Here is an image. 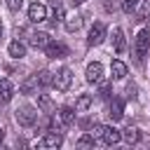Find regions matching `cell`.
Instances as JSON below:
<instances>
[{"instance_id": "obj_1", "label": "cell", "mask_w": 150, "mask_h": 150, "mask_svg": "<svg viewBox=\"0 0 150 150\" xmlns=\"http://www.w3.org/2000/svg\"><path fill=\"white\" fill-rule=\"evenodd\" d=\"M148 49H150V30L143 28V30H138V35L134 40V59H136V63H143Z\"/></svg>"}, {"instance_id": "obj_2", "label": "cell", "mask_w": 150, "mask_h": 150, "mask_svg": "<svg viewBox=\"0 0 150 150\" xmlns=\"http://www.w3.org/2000/svg\"><path fill=\"white\" fill-rule=\"evenodd\" d=\"M14 120H16L19 127H33V124L38 122V110H35L33 105H21V108H16V112H14Z\"/></svg>"}, {"instance_id": "obj_3", "label": "cell", "mask_w": 150, "mask_h": 150, "mask_svg": "<svg viewBox=\"0 0 150 150\" xmlns=\"http://www.w3.org/2000/svg\"><path fill=\"white\" fill-rule=\"evenodd\" d=\"M75 112H77V110H73V108L63 105V108L56 112V117L52 120V129H63V127H70V124L75 122Z\"/></svg>"}, {"instance_id": "obj_4", "label": "cell", "mask_w": 150, "mask_h": 150, "mask_svg": "<svg viewBox=\"0 0 150 150\" xmlns=\"http://www.w3.org/2000/svg\"><path fill=\"white\" fill-rule=\"evenodd\" d=\"M70 84H73V73H70V68H61L59 73H54L52 87H54L56 91H68Z\"/></svg>"}, {"instance_id": "obj_5", "label": "cell", "mask_w": 150, "mask_h": 150, "mask_svg": "<svg viewBox=\"0 0 150 150\" xmlns=\"http://www.w3.org/2000/svg\"><path fill=\"white\" fill-rule=\"evenodd\" d=\"M105 40V26L101 23V21H96L91 28H89V35H87V45L89 47H96V45H101Z\"/></svg>"}, {"instance_id": "obj_6", "label": "cell", "mask_w": 150, "mask_h": 150, "mask_svg": "<svg viewBox=\"0 0 150 150\" xmlns=\"http://www.w3.org/2000/svg\"><path fill=\"white\" fill-rule=\"evenodd\" d=\"M84 77H87V82H89V84H98V82L103 80V66H101L98 61L89 63V66H87V70H84Z\"/></svg>"}, {"instance_id": "obj_7", "label": "cell", "mask_w": 150, "mask_h": 150, "mask_svg": "<svg viewBox=\"0 0 150 150\" xmlns=\"http://www.w3.org/2000/svg\"><path fill=\"white\" fill-rule=\"evenodd\" d=\"M28 42H30L35 49H45V47L52 42V38H49L47 33H42V30H30V33H28Z\"/></svg>"}, {"instance_id": "obj_8", "label": "cell", "mask_w": 150, "mask_h": 150, "mask_svg": "<svg viewBox=\"0 0 150 150\" xmlns=\"http://www.w3.org/2000/svg\"><path fill=\"white\" fill-rule=\"evenodd\" d=\"M45 19H47V7L40 5V2H33V5L28 7V21L40 23V21H45Z\"/></svg>"}, {"instance_id": "obj_9", "label": "cell", "mask_w": 150, "mask_h": 150, "mask_svg": "<svg viewBox=\"0 0 150 150\" xmlns=\"http://www.w3.org/2000/svg\"><path fill=\"white\" fill-rule=\"evenodd\" d=\"M108 115L112 122H120L124 117V101L122 98H110V105H108Z\"/></svg>"}, {"instance_id": "obj_10", "label": "cell", "mask_w": 150, "mask_h": 150, "mask_svg": "<svg viewBox=\"0 0 150 150\" xmlns=\"http://www.w3.org/2000/svg\"><path fill=\"white\" fill-rule=\"evenodd\" d=\"M45 54L49 56V59H63L66 54H68V47L66 45H61V42H49L47 47H45Z\"/></svg>"}, {"instance_id": "obj_11", "label": "cell", "mask_w": 150, "mask_h": 150, "mask_svg": "<svg viewBox=\"0 0 150 150\" xmlns=\"http://www.w3.org/2000/svg\"><path fill=\"white\" fill-rule=\"evenodd\" d=\"M42 148H59L61 143H63V136L56 131V129H52V131H47L45 136H42Z\"/></svg>"}, {"instance_id": "obj_12", "label": "cell", "mask_w": 150, "mask_h": 150, "mask_svg": "<svg viewBox=\"0 0 150 150\" xmlns=\"http://www.w3.org/2000/svg\"><path fill=\"white\" fill-rule=\"evenodd\" d=\"M101 141H103L105 145H115V143H120V141H122V131H117L115 127H105V131H103Z\"/></svg>"}, {"instance_id": "obj_13", "label": "cell", "mask_w": 150, "mask_h": 150, "mask_svg": "<svg viewBox=\"0 0 150 150\" xmlns=\"http://www.w3.org/2000/svg\"><path fill=\"white\" fill-rule=\"evenodd\" d=\"M12 96H14V84H12L7 77L0 80V103H9Z\"/></svg>"}, {"instance_id": "obj_14", "label": "cell", "mask_w": 150, "mask_h": 150, "mask_svg": "<svg viewBox=\"0 0 150 150\" xmlns=\"http://www.w3.org/2000/svg\"><path fill=\"white\" fill-rule=\"evenodd\" d=\"M112 47L117 54H122L127 49V40H124V30L122 28H112Z\"/></svg>"}, {"instance_id": "obj_15", "label": "cell", "mask_w": 150, "mask_h": 150, "mask_svg": "<svg viewBox=\"0 0 150 150\" xmlns=\"http://www.w3.org/2000/svg\"><path fill=\"white\" fill-rule=\"evenodd\" d=\"M110 75H112V80H124L127 77V63L124 61H112L110 63Z\"/></svg>"}, {"instance_id": "obj_16", "label": "cell", "mask_w": 150, "mask_h": 150, "mask_svg": "<svg viewBox=\"0 0 150 150\" xmlns=\"http://www.w3.org/2000/svg\"><path fill=\"white\" fill-rule=\"evenodd\" d=\"M49 5H52V9H54V14H52V26H56V21L66 19V9H63V2H61V0H49Z\"/></svg>"}, {"instance_id": "obj_17", "label": "cell", "mask_w": 150, "mask_h": 150, "mask_svg": "<svg viewBox=\"0 0 150 150\" xmlns=\"http://www.w3.org/2000/svg\"><path fill=\"white\" fill-rule=\"evenodd\" d=\"M63 21H66V30H68V33H75V30L82 26V16H80V14H66Z\"/></svg>"}, {"instance_id": "obj_18", "label": "cell", "mask_w": 150, "mask_h": 150, "mask_svg": "<svg viewBox=\"0 0 150 150\" xmlns=\"http://www.w3.org/2000/svg\"><path fill=\"white\" fill-rule=\"evenodd\" d=\"M9 56H12V59L26 56V45H23L21 40H12V42H9Z\"/></svg>"}, {"instance_id": "obj_19", "label": "cell", "mask_w": 150, "mask_h": 150, "mask_svg": "<svg viewBox=\"0 0 150 150\" xmlns=\"http://www.w3.org/2000/svg\"><path fill=\"white\" fill-rule=\"evenodd\" d=\"M35 80H38V87L45 89V87H49V84L54 82V73H49V70H38V73H35Z\"/></svg>"}, {"instance_id": "obj_20", "label": "cell", "mask_w": 150, "mask_h": 150, "mask_svg": "<svg viewBox=\"0 0 150 150\" xmlns=\"http://www.w3.org/2000/svg\"><path fill=\"white\" fill-rule=\"evenodd\" d=\"M40 87H38V80H35V75H30V77H26L23 82H21V94H26V96H30V94H35Z\"/></svg>"}, {"instance_id": "obj_21", "label": "cell", "mask_w": 150, "mask_h": 150, "mask_svg": "<svg viewBox=\"0 0 150 150\" xmlns=\"http://www.w3.org/2000/svg\"><path fill=\"white\" fill-rule=\"evenodd\" d=\"M38 108H40L42 112L52 115V112H54V101H52V96H47V94H40V96H38Z\"/></svg>"}, {"instance_id": "obj_22", "label": "cell", "mask_w": 150, "mask_h": 150, "mask_svg": "<svg viewBox=\"0 0 150 150\" xmlns=\"http://www.w3.org/2000/svg\"><path fill=\"white\" fill-rule=\"evenodd\" d=\"M122 138H124L129 145H134V143H138V141H141V131H138L136 127H127V129L122 131Z\"/></svg>"}, {"instance_id": "obj_23", "label": "cell", "mask_w": 150, "mask_h": 150, "mask_svg": "<svg viewBox=\"0 0 150 150\" xmlns=\"http://www.w3.org/2000/svg\"><path fill=\"white\" fill-rule=\"evenodd\" d=\"M89 105H91V96L89 94H80L77 101H75V110L77 112H84V110H89Z\"/></svg>"}, {"instance_id": "obj_24", "label": "cell", "mask_w": 150, "mask_h": 150, "mask_svg": "<svg viewBox=\"0 0 150 150\" xmlns=\"http://www.w3.org/2000/svg\"><path fill=\"white\" fill-rule=\"evenodd\" d=\"M103 131H105V124H91V127H89V134H91L94 138H98V141H101Z\"/></svg>"}, {"instance_id": "obj_25", "label": "cell", "mask_w": 150, "mask_h": 150, "mask_svg": "<svg viewBox=\"0 0 150 150\" xmlns=\"http://www.w3.org/2000/svg\"><path fill=\"white\" fill-rule=\"evenodd\" d=\"M98 96H101V98H110V96H112V84H110V82L101 84V91H98Z\"/></svg>"}, {"instance_id": "obj_26", "label": "cell", "mask_w": 150, "mask_h": 150, "mask_svg": "<svg viewBox=\"0 0 150 150\" xmlns=\"http://www.w3.org/2000/svg\"><path fill=\"white\" fill-rule=\"evenodd\" d=\"M94 143H96V138H94L91 134H87V136H82V138L77 141V145H80V148H89V145H94Z\"/></svg>"}, {"instance_id": "obj_27", "label": "cell", "mask_w": 150, "mask_h": 150, "mask_svg": "<svg viewBox=\"0 0 150 150\" xmlns=\"http://www.w3.org/2000/svg\"><path fill=\"white\" fill-rule=\"evenodd\" d=\"M138 2H141V0H124V2H122V9L131 14V12H136V7H138Z\"/></svg>"}, {"instance_id": "obj_28", "label": "cell", "mask_w": 150, "mask_h": 150, "mask_svg": "<svg viewBox=\"0 0 150 150\" xmlns=\"http://www.w3.org/2000/svg\"><path fill=\"white\" fill-rule=\"evenodd\" d=\"M127 96H129L131 101H134V98H138V87H136L134 82H129V84H127Z\"/></svg>"}, {"instance_id": "obj_29", "label": "cell", "mask_w": 150, "mask_h": 150, "mask_svg": "<svg viewBox=\"0 0 150 150\" xmlns=\"http://www.w3.org/2000/svg\"><path fill=\"white\" fill-rule=\"evenodd\" d=\"M21 5H23V0H7V7H9L12 12H19Z\"/></svg>"}, {"instance_id": "obj_30", "label": "cell", "mask_w": 150, "mask_h": 150, "mask_svg": "<svg viewBox=\"0 0 150 150\" xmlns=\"http://www.w3.org/2000/svg\"><path fill=\"white\" fill-rule=\"evenodd\" d=\"M103 5H105V9H108V12H115V9H117V2H115V0H105Z\"/></svg>"}, {"instance_id": "obj_31", "label": "cell", "mask_w": 150, "mask_h": 150, "mask_svg": "<svg viewBox=\"0 0 150 150\" xmlns=\"http://www.w3.org/2000/svg\"><path fill=\"white\" fill-rule=\"evenodd\" d=\"M2 141H5V129L0 127V143H2Z\"/></svg>"}, {"instance_id": "obj_32", "label": "cell", "mask_w": 150, "mask_h": 150, "mask_svg": "<svg viewBox=\"0 0 150 150\" xmlns=\"http://www.w3.org/2000/svg\"><path fill=\"white\" fill-rule=\"evenodd\" d=\"M0 35H2V23H0Z\"/></svg>"}]
</instances>
